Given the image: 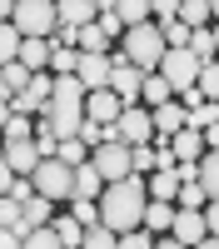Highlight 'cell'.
Listing matches in <instances>:
<instances>
[{"label": "cell", "mask_w": 219, "mask_h": 249, "mask_svg": "<svg viewBox=\"0 0 219 249\" xmlns=\"http://www.w3.org/2000/svg\"><path fill=\"white\" fill-rule=\"evenodd\" d=\"M25 85H30V70H25V65H20V60H10V65H5V70H0V90H5V95L15 100V95H20V90H25Z\"/></svg>", "instance_id": "26"}, {"label": "cell", "mask_w": 219, "mask_h": 249, "mask_svg": "<svg viewBox=\"0 0 219 249\" xmlns=\"http://www.w3.org/2000/svg\"><path fill=\"white\" fill-rule=\"evenodd\" d=\"M110 65H115V70H110V85H105V90H110V95H115V100H119L125 110H130V105H139V90H145V75H139V70L130 65V60L119 55V50H110Z\"/></svg>", "instance_id": "7"}, {"label": "cell", "mask_w": 219, "mask_h": 249, "mask_svg": "<svg viewBox=\"0 0 219 249\" xmlns=\"http://www.w3.org/2000/svg\"><path fill=\"white\" fill-rule=\"evenodd\" d=\"M15 60L30 75H50V45H45V40H20V55Z\"/></svg>", "instance_id": "18"}, {"label": "cell", "mask_w": 219, "mask_h": 249, "mask_svg": "<svg viewBox=\"0 0 219 249\" xmlns=\"http://www.w3.org/2000/svg\"><path fill=\"white\" fill-rule=\"evenodd\" d=\"M55 160H60V164H70V170H80V164L90 160V150H85V144H80V140H60Z\"/></svg>", "instance_id": "31"}, {"label": "cell", "mask_w": 219, "mask_h": 249, "mask_svg": "<svg viewBox=\"0 0 219 249\" xmlns=\"http://www.w3.org/2000/svg\"><path fill=\"white\" fill-rule=\"evenodd\" d=\"M110 130H115V140H119V144H130V150H135V144H154L150 110H139V105H130L125 115H119V120L110 124Z\"/></svg>", "instance_id": "9"}, {"label": "cell", "mask_w": 219, "mask_h": 249, "mask_svg": "<svg viewBox=\"0 0 219 249\" xmlns=\"http://www.w3.org/2000/svg\"><path fill=\"white\" fill-rule=\"evenodd\" d=\"M10 199H15V204H30V199H35V184H30L25 175H15V179H10Z\"/></svg>", "instance_id": "41"}, {"label": "cell", "mask_w": 219, "mask_h": 249, "mask_svg": "<svg viewBox=\"0 0 219 249\" xmlns=\"http://www.w3.org/2000/svg\"><path fill=\"white\" fill-rule=\"evenodd\" d=\"M80 70V50H65V45H50V75H75Z\"/></svg>", "instance_id": "27"}, {"label": "cell", "mask_w": 219, "mask_h": 249, "mask_svg": "<svg viewBox=\"0 0 219 249\" xmlns=\"http://www.w3.org/2000/svg\"><path fill=\"white\" fill-rule=\"evenodd\" d=\"M40 120H50L60 140H75V130L85 124V85L75 75H60L50 100H45V110H40Z\"/></svg>", "instance_id": "2"}, {"label": "cell", "mask_w": 219, "mask_h": 249, "mask_svg": "<svg viewBox=\"0 0 219 249\" xmlns=\"http://www.w3.org/2000/svg\"><path fill=\"white\" fill-rule=\"evenodd\" d=\"M194 249H219V239H199V244H194Z\"/></svg>", "instance_id": "49"}, {"label": "cell", "mask_w": 219, "mask_h": 249, "mask_svg": "<svg viewBox=\"0 0 219 249\" xmlns=\"http://www.w3.org/2000/svg\"><path fill=\"white\" fill-rule=\"evenodd\" d=\"M209 0H179V25H185V30H204L209 25Z\"/></svg>", "instance_id": "24"}, {"label": "cell", "mask_w": 219, "mask_h": 249, "mask_svg": "<svg viewBox=\"0 0 219 249\" xmlns=\"http://www.w3.org/2000/svg\"><path fill=\"white\" fill-rule=\"evenodd\" d=\"M90 164H95V175L105 179V184H119V179L135 175V170H130V144H119V140H105V144L90 155Z\"/></svg>", "instance_id": "8"}, {"label": "cell", "mask_w": 219, "mask_h": 249, "mask_svg": "<svg viewBox=\"0 0 219 249\" xmlns=\"http://www.w3.org/2000/svg\"><path fill=\"white\" fill-rule=\"evenodd\" d=\"M169 224H174V204L150 199V204H145V219H139V230H145V234H169Z\"/></svg>", "instance_id": "20"}, {"label": "cell", "mask_w": 219, "mask_h": 249, "mask_svg": "<svg viewBox=\"0 0 219 249\" xmlns=\"http://www.w3.org/2000/svg\"><path fill=\"white\" fill-rule=\"evenodd\" d=\"M119 115H125V105H119V100H115L110 90H95V95H85V120H90V124H105V130H110V124H115Z\"/></svg>", "instance_id": "16"}, {"label": "cell", "mask_w": 219, "mask_h": 249, "mask_svg": "<svg viewBox=\"0 0 219 249\" xmlns=\"http://www.w3.org/2000/svg\"><path fill=\"white\" fill-rule=\"evenodd\" d=\"M194 90L204 95L209 105H219V60H214V65H204V70H199V80H194Z\"/></svg>", "instance_id": "30"}, {"label": "cell", "mask_w": 219, "mask_h": 249, "mask_svg": "<svg viewBox=\"0 0 219 249\" xmlns=\"http://www.w3.org/2000/svg\"><path fill=\"white\" fill-rule=\"evenodd\" d=\"M50 214H55V204L35 195V199L25 204V230H45V224H50Z\"/></svg>", "instance_id": "28"}, {"label": "cell", "mask_w": 219, "mask_h": 249, "mask_svg": "<svg viewBox=\"0 0 219 249\" xmlns=\"http://www.w3.org/2000/svg\"><path fill=\"white\" fill-rule=\"evenodd\" d=\"M165 144H169L174 164H199V155H204V140H199L194 130H179V135H169Z\"/></svg>", "instance_id": "17"}, {"label": "cell", "mask_w": 219, "mask_h": 249, "mask_svg": "<svg viewBox=\"0 0 219 249\" xmlns=\"http://www.w3.org/2000/svg\"><path fill=\"white\" fill-rule=\"evenodd\" d=\"M25 244V234H15V230H0V249H20Z\"/></svg>", "instance_id": "43"}, {"label": "cell", "mask_w": 219, "mask_h": 249, "mask_svg": "<svg viewBox=\"0 0 219 249\" xmlns=\"http://www.w3.org/2000/svg\"><path fill=\"white\" fill-rule=\"evenodd\" d=\"M115 249H154V234L130 230V234H119V239H115Z\"/></svg>", "instance_id": "40"}, {"label": "cell", "mask_w": 219, "mask_h": 249, "mask_svg": "<svg viewBox=\"0 0 219 249\" xmlns=\"http://www.w3.org/2000/svg\"><path fill=\"white\" fill-rule=\"evenodd\" d=\"M169 239H174V244H185V249H194L199 239H209V230H204V214H199V210H174Z\"/></svg>", "instance_id": "11"}, {"label": "cell", "mask_w": 219, "mask_h": 249, "mask_svg": "<svg viewBox=\"0 0 219 249\" xmlns=\"http://www.w3.org/2000/svg\"><path fill=\"white\" fill-rule=\"evenodd\" d=\"M115 20H119L125 30L150 25V0H115Z\"/></svg>", "instance_id": "23"}, {"label": "cell", "mask_w": 219, "mask_h": 249, "mask_svg": "<svg viewBox=\"0 0 219 249\" xmlns=\"http://www.w3.org/2000/svg\"><path fill=\"white\" fill-rule=\"evenodd\" d=\"M150 124H154V144H165L169 135L185 130V110H179V100H165V105L150 110Z\"/></svg>", "instance_id": "15"}, {"label": "cell", "mask_w": 219, "mask_h": 249, "mask_svg": "<svg viewBox=\"0 0 219 249\" xmlns=\"http://www.w3.org/2000/svg\"><path fill=\"white\" fill-rule=\"evenodd\" d=\"M209 15H214V20H219V0H209Z\"/></svg>", "instance_id": "50"}, {"label": "cell", "mask_w": 219, "mask_h": 249, "mask_svg": "<svg viewBox=\"0 0 219 249\" xmlns=\"http://www.w3.org/2000/svg\"><path fill=\"white\" fill-rule=\"evenodd\" d=\"M174 199H179V210H204V204H209L204 190H199V179H194V184H179V195H174Z\"/></svg>", "instance_id": "36"}, {"label": "cell", "mask_w": 219, "mask_h": 249, "mask_svg": "<svg viewBox=\"0 0 219 249\" xmlns=\"http://www.w3.org/2000/svg\"><path fill=\"white\" fill-rule=\"evenodd\" d=\"M119 234H110L105 224H95V230H85V239H80V249H115Z\"/></svg>", "instance_id": "35"}, {"label": "cell", "mask_w": 219, "mask_h": 249, "mask_svg": "<svg viewBox=\"0 0 219 249\" xmlns=\"http://www.w3.org/2000/svg\"><path fill=\"white\" fill-rule=\"evenodd\" d=\"M199 140H204V150H219V124H209V130L199 135Z\"/></svg>", "instance_id": "45"}, {"label": "cell", "mask_w": 219, "mask_h": 249, "mask_svg": "<svg viewBox=\"0 0 219 249\" xmlns=\"http://www.w3.org/2000/svg\"><path fill=\"white\" fill-rule=\"evenodd\" d=\"M110 55H80V70H75V80L85 85V95H95V90H105L110 85Z\"/></svg>", "instance_id": "13"}, {"label": "cell", "mask_w": 219, "mask_h": 249, "mask_svg": "<svg viewBox=\"0 0 219 249\" xmlns=\"http://www.w3.org/2000/svg\"><path fill=\"white\" fill-rule=\"evenodd\" d=\"M15 55H20V35H15V25H10V20H5V25H0V70H5Z\"/></svg>", "instance_id": "33"}, {"label": "cell", "mask_w": 219, "mask_h": 249, "mask_svg": "<svg viewBox=\"0 0 219 249\" xmlns=\"http://www.w3.org/2000/svg\"><path fill=\"white\" fill-rule=\"evenodd\" d=\"M0 155H5L10 175H30L35 164H40V150H35V140H0Z\"/></svg>", "instance_id": "14"}, {"label": "cell", "mask_w": 219, "mask_h": 249, "mask_svg": "<svg viewBox=\"0 0 219 249\" xmlns=\"http://www.w3.org/2000/svg\"><path fill=\"white\" fill-rule=\"evenodd\" d=\"M35 135V120H25V115H10V124L0 130V140H30Z\"/></svg>", "instance_id": "39"}, {"label": "cell", "mask_w": 219, "mask_h": 249, "mask_svg": "<svg viewBox=\"0 0 219 249\" xmlns=\"http://www.w3.org/2000/svg\"><path fill=\"white\" fill-rule=\"evenodd\" d=\"M199 70H204V65H199L189 50H165V60H159V70H154V75L169 85V95H185V90H194Z\"/></svg>", "instance_id": "6"}, {"label": "cell", "mask_w": 219, "mask_h": 249, "mask_svg": "<svg viewBox=\"0 0 219 249\" xmlns=\"http://www.w3.org/2000/svg\"><path fill=\"white\" fill-rule=\"evenodd\" d=\"M154 249H185V244H174L169 234H159V239H154Z\"/></svg>", "instance_id": "46"}, {"label": "cell", "mask_w": 219, "mask_h": 249, "mask_svg": "<svg viewBox=\"0 0 219 249\" xmlns=\"http://www.w3.org/2000/svg\"><path fill=\"white\" fill-rule=\"evenodd\" d=\"M50 90H55V75H30V85L10 100V115H25V120L35 115V120H40V110H45Z\"/></svg>", "instance_id": "10"}, {"label": "cell", "mask_w": 219, "mask_h": 249, "mask_svg": "<svg viewBox=\"0 0 219 249\" xmlns=\"http://www.w3.org/2000/svg\"><path fill=\"white\" fill-rule=\"evenodd\" d=\"M10 179H15V175H10V164H5V155H0V195H10Z\"/></svg>", "instance_id": "44"}, {"label": "cell", "mask_w": 219, "mask_h": 249, "mask_svg": "<svg viewBox=\"0 0 219 249\" xmlns=\"http://www.w3.org/2000/svg\"><path fill=\"white\" fill-rule=\"evenodd\" d=\"M139 100H150V110H154V105H165V100H174V95H169V85H165L159 75H145V90H139Z\"/></svg>", "instance_id": "34"}, {"label": "cell", "mask_w": 219, "mask_h": 249, "mask_svg": "<svg viewBox=\"0 0 219 249\" xmlns=\"http://www.w3.org/2000/svg\"><path fill=\"white\" fill-rule=\"evenodd\" d=\"M75 140H80V144H85V150L95 155L100 144H105V124H90V120H85V124H80V130H75Z\"/></svg>", "instance_id": "38"}, {"label": "cell", "mask_w": 219, "mask_h": 249, "mask_svg": "<svg viewBox=\"0 0 219 249\" xmlns=\"http://www.w3.org/2000/svg\"><path fill=\"white\" fill-rule=\"evenodd\" d=\"M199 214H204V230H209V239H219V199H209Z\"/></svg>", "instance_id": "42"}, {"label": "cell", "mask_w": 219, "mask_h": 249, "mask_svg": "<svg viewBox=\"0 0 219 249\" xmlns=\"http://www.w3.org/2000/svg\"><path fill=\"white\" fill-rule=\"evenodd\" d=\"M119 55H125L139 75H154V70H159V60H165V40H159L154 25H135V30L119 35Z\"/></svg>", "instance_id": "3"}, {"label": "cell", "mask_w": 219, "mask_h": 249, "mask_svg": "<svg viewBox=\"0 0 219 249\" xmlns=\"http://www.w3.org/2000/svg\"><path fill=\"white\" fill-rule=\"evenodd\" d=\"M209 40H214V55H219V20H209Z\"/></svg>", "instance_id": "48"}, {"label": "cell", "mask_w": 219, "mask_h": 249, "mask_svg": "<svg viewBox=\"0 0 219 249\" xmlns=\"http://www.w3.org/2000/svg\"><path fill=\"white\" fill-rule=\"evenodd\" d=\"M95 15H100V0H55V25L85 30V25H95Z\"/></svg>", "instance_id": "12"}, {"label": "cell", "mask_w": 219, "mask_h": 249, "mask_svg": "<svg viewBox=\"0 0 219 249\" xmlns=\"http://www.w3.org/2000/svg\"><path fill=\"white\" fill-rule=\"evenodd\" d=\"M95 195H105V179H100L95 164L85 160V164L75 170V190H70V199H95Z\"/></svg>", "instance_id": "21"}, {"label": "cell", "mask_w": 219, "mask_h": 249, "mask_svg": "<svg viewBox=\"0 0 219 249\" xmlns=\"http://www.w3.org/2000/svg\"><path fill=\"white\" fill-rule=\"evenodd\" d=\"M110 45H115V40L100 30V25H85V30H80V55H110Z\"/></svg>", "instance_id": "25"}, {"label": "cell", "mask_w": 219, "mask_h": 249, "mask_svg": "<svg viewBox=\"0 0 219 249\" xmlns=\"http://www.w3.org/2000/svg\"><path fill=\"white\" fill-rule=\"evenodd\" d=\"M145 195H150V199H159V204H174V195H179L174 170H154V175H145Z\"/></svg>", "instance_id": "19"}, {"label": "cell", "mask_w": 219, "mask_h": 249, "mask_svg": "<svg viewBox=\"0 0 219 249\" xmlns=\"http://www.w3.org/2000/svg\"><path fill=\"white\" fill-rule=\"evenodd\" d=\"M145 179H119V184H105V195H100V224H105L110 234H130L139 230V219H145Z\"/></svg>", "instance_id": "1"}, {"label": "cell", "mask_w": 219, "mask_h": 249, "mask_svg": "<svg viewBox=\"0 0 219 249\" xmlns=\"http://www.w3.org/2000/svg\"><path fill=\"white\" fill-rule=\"evenodd\" d=\"M70 219L80 224V230H95L100 224V204L95 199H70Z\"/></svg>", "instance_id": "29"}, {"label": "cell", "mask_w": 219, "mask_h": 249, "mask_svg": "<svg viewBox=\"0 0 219 249\" xmlns=\"http://www.w3.org/2000/svg\"><path fill=\"white\" fill-rule=\"evenodd\" d=\"M10 25L20 40H50L55 35V0H15Z\"/></svg>", "instance_id": "4"}, {"label": "cell", "mask_w": 219, "mask_h": 249, "mask_svg": "<svg viewBox=\"0 0 219 249\" xmlns=\"http://www.w3.org/2000/svg\"><path fill=\"white\" fill-rule=\"evenodd\" d=\"M20 249H65V244H60V239H55V230L45 224V230H30V234H25V244H20Z\"/></svg>", "instance_id": "37"}, {"label": "cell", "mask_w": 219, "mask_h": 249, "mask_svg": "<svg viewBox=\"0 0 219 249\" xmlns=\"http://www.w3.org/2000/svg\"><path fill=\"white\" fill-rule=\"evenodd\" d=\"M199 190H204V199H219V150L199 155Z\"/></svg>", "instance_id": "22"}, {"label": "cell", "mask_w": 219, "mask_h": 249, "mask_svg": "<svg viewBox=\"0 0 219 249\" xmlns=\"http://www.w3.org/2000/svg\"><path fill=\"white\" fill-rule=\"evenodd\" d=\"M50 230H55V239L65 244V249H80V239H85V230H80V224H75L70 214H65V219H55Z\"/></svg>", "instance_id": "32"}, {"label": "cell", "mask_w": 219, "mask_h": 249, "mask_svg": "<svg viewBox=\"0 0 219 249\" xmlns=\"http://www.w3.org/2000/svg\"><path fill=\"white\" fill-rule=\"evenodd\" d=\"M25 179L35 184V195L50 199V204H55V199H70V190H75V170H70V164H60V160H40Z\"/></svg>", "instance_id": "5"}, {"label": "cell", "mask_w": 219, "mask_h": 249, "mask_svg": "<svg viewBox=\"0 0 219 249\" xmlns=\"http://www.w3.org/2000/svg\"><path fill=\"white\" fill-rule=\"evenodd\" d=\"M10 10H15V0H0V25L10 20Z\"/></svg>", "instance_id": "47"}]
</instances>
